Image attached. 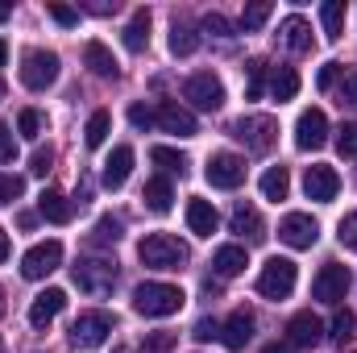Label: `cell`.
Segmentation results:
<instances>
[{"label": "cell", "mask_w": 357, "mask_h": 353, "mask_svg": "<svg viewBox=\"0 0 357 353\" xmlns=\"http://www.w3.org/2000/svg\"><path fill=\"white\" fill-rule=\"evenodd\" d=\"M137 258H142L146 270H183L187 258H191V250L178 241L175 233H150V237H142Z\"/></svg>", "instance_id": "1"}, {"label": "cell", "mask_w": 357, "mask_h": 353, "mask_svg": "<svg viewBox=\"0 0 357 353\" xmlns=\"http://www.w3.org/2000/svg\"><path fill=\"white\" fill-rule=\"evenodd\" d=\"M183 303H187V295H183V287H175V283H142V287L133 291V308H137L142 316H150V320L175 316Z\"/></svg>", "instance_id": "2"}, {"label": "cell", "mask_w": 357, "mask_h": 353, "mask_svg": "<svg viewBox=\"0 0 357 353\" xmlns=\"http://www.w3.org/2000/svg\"><path fill=\"white\" fill-rule=\"evenodd\" d=\"M71 278H75V287L91 295V299H104V295H112V287H116V262L112 258H79V262L71 266Z\"/></svg>", "instance_id": "3"}, {"label": "cell", "mask_w": 357, "mask_h": 353, "mask_svg": "<svg viewBox=\"0 0 357 353\" xmlns=\"http://www.w3.org/2000/svg\"><path fill=\"white\" fill-rule=\"evenodd\" d=\"M233 137H237L250 154H266L270 146H274V137H278V121L266 117V112L241 117V121H233Z\"/></svg>", "instance_id": "4"}, {"label": "cell", "mask_w": 357, "mask_h": 353, "mask_svg": "<svg viewBox=\"0 0 357 353\" xmlns=\"http://www.w3.org/2000/svg\"><path fill=\"white\" fill-rule=\"evenodd\" d=\"M59 80V54L54 50H25L21 54V84L29 91H46Z\"/></svg>", "instance_id": "5"}, {"label": "cell", "mask_w": 357, "mask_h": 353, "mask_svg": "<svg viewBox=\"0 0 357 353\" xmlns=\"http://www.w3.org/2000/svg\"><path fill=\"white\" fill-rule=\"evenodd\" d=\"M295 278H299V270L291 258H270L262 266V274H258V295H266V299H287L291 291H295Z\"/></svg>", "instance_id": "6"}, {"label": "cell", "mask_w": 357, "mask_h": 353, "mask_svg": "<svg viewBox=\"0 0 357 353\" xmlns=\"http://www.w3.org/2000/svg\"><path fill=\"white\" fill-rule=\"evenodd\" d=\"M183 100H191V108H199V112H216V108H225V84L212 71H195L183 84Z\"/></svg>", "instance_id": "7"}, {"label": "cell", "mask_w": 357, "mask_h": 353, "mask_svg": "<svg viewBox=\"0 0 357 353\" xmlns=\"http://www.w3.org/2000/svg\"><path fill=\"white\" fill-rule=\"evenodd\" d=\"M112 333V316L108 312H79L71 324V345L75 350H100Z\"/></svg>", "instance_id": "8"}, {"label": "cell", "mask_w": 357, "mask_h": 353, "mask_svg": "<svg viewBox=\"0 0 357 353\" xmlns=\"http://www.w3.org/2000/svg\"><path fill=\"white\" fill-rule=\"evenodd\" d=\"M349 283H354V278H349V270H345L341 262H324L320 266V274L312 278V295H316L320 303H333V308H337V303L345 299Z\"/></svg>", "instance_id": "9"}, {"label": "cell", "mask_w": 357, "mask_h": 353, "mask_svg": "<svg viewBox=\"0 0 357 353\" xmlns=\"http://www.w3.org/2000/svg\"><path fill=\"white\" fill-rule=\"evenodd\" d=\"M316 237H320V225H316L307 212H287V216L278 220V241L291 246V250H312Z\"/></svg>", "instance_id": "10"}, {"label": "cell", "mask_w": 357, "mask_h": 353, "mask_svg": "<svg viewBox=\"0 0 357 353\" xmlns=\"http://www.w3.org/2000/svg\"><path fill=\"white\" fill-rule=\"evenodd\" d=\"M59 266H63V241H38V246L25 250L21 274H25V278H46V274H54Z\"/></svg>", "instance_id": "11"}, {"label": "cell", "mask_w": 357, "mask_h": 353, "mask_svg": "<svg viewBox=\"0 0 357 353\" xmlns=\"http://www.w3.org/2000/svg\"><path fill=\"white\" fill-rule=\"evenodd\" d=\"M204 175H208L212 187L233 191V187H241V183H245V158H241V154H229V150H225V154H212Z\"/></svg>", "instance_id": "12"}, {"label": "cell", "mask_w": 357, "mask_h": 353, "mask_svg": "<svg viewBox=\"0 0 357 353\" xmlns=\"http://www.w3.org/2000/svg\"><path fill=\"white\" fill-rule=\"evenodd\" d=\"M154 125H162V129L175 133V137H195V133H199L195 112L183 108V104H175V100H158V108H154Z\"/></svg>", "instance_id": "13"}, {"label": "cell", "mask_w": 357, "mask_h": 353, "mask_svg": "<svg viewBox=\"0 0 357 353\" xmlns=\"http://www.w3.org/2000/svg\"><path fill=\"white\" fill-rule=\"evenodd\" d=\"M324 142H328V117H324V108L299 112V121H295V146L299 150H320Z\"/></svg>", "instance_id": "14"}, {"label": "cell", "mask_w": 357, "mask_h": 353, "mask_svg": "<svg viewBox=\"0 0 357 353\" xmlns=\"http://www.w3.org/2000/svg\"><path fill=\"white\" fill-rule=\"evenodd\" d=\"M320 341H324V324H320L316 312L291 316V324H287V345H291V350H316Z\"/></svg>", "instance_id": "15"}, {"label": "cell", "mask_w": 357, "mask_h": 353, "mask_svg": "<svg viewBox=\"0 0 357 353\" xmlns=\"http://www.w3.org/2000/svg\"><path fill=\"white\" fill-rule=\"evenodd\" d=\"M303 191H307V200H316V204H333L337 191H341V175H337L333 167H307Z\"/></svg>", "instance_id": "16"}, {"label": "cell", "mask_w": 357, "mask_h": 353, "mask_svg": "<svg viewBox=\"0 0 357 353\" xmlns=\"http://www.w3.org/2000/svg\"><path fill=\"white\" fill-rule=\"evenodd\" d=\"M220 341H225V350H245L250 341H254V312L250 308H237L225 324H220Z\"/></svg>", "instance_id": "17"}, {"label": "cell", "mask_w": 357, "mask_h": 353, "mask_svg": "<svg viewBox=\"0 0 357 353\" xmlns=\"http://www.w3.org/2000/svg\"><path fill=\"white\" fill-rule=\"evenodd\" d=\"M63 308H67V291H63V287H46V291L29 303V324H33V329H46Z\"/></svg>", "instance_id": "18"}, {"label": "cell", "mask_w": 357, "mask_h": 353, "mask_svg": "<svg viewBox=\"0 0 357 353\" xmlns=\"http://www.w3.org/2000/svg\"><path fill=\"white\" fill-rule=\"evenodd\" d=\"M129 175H133V146H116V150L108 154L104 171H100V183H104L108 191H116V187H125Z\"/></svg>", "instance_id": "19"}, {"label": "cell", "mask_w": 357, "mask_h": 353, "mask_svg": "<svg viewBox=\"0 0 357 353\" xmlns=\"http://www.w3.org/2000/svg\"><path fill=\"white\" fill-rule=\"evenodd\" d=\"M229 225H233V233H241V237H250V241H262V237H266V220H262V212H258L254 204H245V200H237Z\"/></svg>", "instance_id": "20"}, {"label": "cell", "mask_w": 357, "mask_h": 353, "mask_svg": "<svg viewBox=\"0 0 357 353\" xmlns=\"http://www.w3.org/2000/svg\"><path fill=\"white\" fill-rule=\"evenodd\" d=\"M216 225H220V216H216V208H212V200H187V229L195 233V237H212L216 233Z\"/></svg>", "instance_id": "21"}, {"label": "cell", "mask_w": 357, "mask_h": 353, "mask_svg": "<svg viewBox=\"0 0 357 353\" xmlns=\"http://www.w3.org/2000/svg\"><path fill=\"white\" fill-rule=\"evenodd\" d=\"M278 42H282L291 54H303V50H312V25H307L303 17H287V21L278 25Z\"/></svg>", "instance_id": "22"}, {"label": "cell", "mask_w": 357, "mask_h": 353, "mask_svg": "<svg viewBox=\"0 0 357 353\" xmlns=\"http://www.w3.org/2000/svg\"><path fill=\"white\" fill-rule=\"evenodd\" d=\"M38 212L50 220V225H67L71 216H75V208H71V200L59 191V187H46L42 195H38Z\"/></svg>", "instance_id": "23"}, {"label": "cell", "mask_w": 357, "mask_h": 353, "mask_svg": "<svg viewBox=\"0 0 357 353\" xmlns=\"http://www.w3.org/2000/svg\"><path fill=\"white\" fill-rule=\"evenodd\" d=\"M245 266H250V254H245V246H220V250L212 254V270H216L220 278H237Z\"/></svg>", "instance_id": "24"}, {"label": "cell", "mask_w": 357, "mask_h": 353, "mask_svg": "<svg viewBox=\"0 0 357 353\" xmlns=\"http://www.w3.org/2000/svg\"><path fill=\"white\" fill-rule=\"evenodd\" d=\"M84 63H88L91 75H100V80H116V59H112V50H108L104 42H88V46H84Z\"/></svg>", "instance_id": "25"}, {"label": "cell", "mask_w": 357, "mask_h": 353, "mask_svg": "<svg viewBox=\"0 0 357 353\" xmlns=\"http://www.w3.org/2000/svg\"><path fill=\"white\" fill-rule=\"evenodd\" d=\"M142 200H146L150 212H171V204H175V187H171V179H150L146 191H142Z\"/></svg>", "instance_id": "26"}, {"label": "cell", "mask_w": 357, "mask_h": 353, "mask_svg": "<svg viewBox=\"0 0 357 353\" xmlns=\"http://www.w3.org/2000/svg\"><path fill=\"white\" fill-rule=\"evenodd\" d=\"M320 25H324V38L337 42L345 33V0H324L320 4Z\"/></svg>", "instance_id": "27"}, {"label": "cell", "mask_w": 357, "mask_h": 353, "mask_svg": "<svg viewBox=\"0 0 357 353\" xmlns=\"http://www.w3.org/2000/svg\"><path fill=\"white\" fill-rule=\"evenodd\" d=\"M146 42H150V8H137V13H133V21L125 25V46H129L133 54H142V50H146Z\"/></svg>", "instance_id": "28"}, {"label": "cell", "mask_w": 357, "mask_h": 353, "mask_svg": "<svg viewBox=\"0 0 357 353\" xmlns=\"http://www.w3.org/2000/svg\"><path fill=\"white\" fill-rule=\"evenodd\" d=\"M270 96H274L278 104H287V100L299 96V75H295V67H274V75H270Z\"/></svg>", "instance_id": "29"}, {"label": "cell", "mask_w": 357, "mask_h": 353, "mask_svg": "<svg viewBox=\"0 0 357 353\" xmlns=\"http://www.w3.org/2000/svg\"><path fill=\"white\" fill-rule=\"evenodd\" d=\"M195 50H199V33H195V25L175 21V25H171V54H175V59H187V54H195Z\"/></svg>", "instance_id": "30"}, {"label": "cell", "mask_w": 357, "mask_h": 353, "mask_svg": "<svg viewBox=\"0 0 357 353\" xmlns=\"http://www.w3.org/2000/svg\"><path fill=\"white\" fill-rule=\"evenodd\" d=\"M108 129H112V117H108V108H96V112L88 117V129H84V142H88V150L104 146Z\"/></svg>", "instance_id": "31"}, {"label": "cell", "mask_w": 357, "mask_h": 353, "mask_svg": "<svg viewBox=\"0 0 357 353\" xmlns=\"http://www.w3.org/2000/svg\"><path fill=\"white\" fill-rule=\"evenodd\" d=\"M287 191H291L287 167H270L266 175H262V195H266V200H287Z\"/></svg>", "instance_id": "32"}, {"label": "cell", "mask_w": 357, "mask_h": 353, "mask_svg": "<svg viewBox=\"0 0 357 353\" xmlns=\"http://www.w3.org/2000/svg\"><path fill=\"white\" fill-rule=\"evenodd\" d=\"M150 158H154L167 175H187V154H178V150H171V146H154Z\"/></svg>", "instance_id": "33"}, {"label": "cell", "mask_w": 357, "mask_h": 353, "mask_svg": "<svg viewBox=\"0 0 357 353\" xmlns=\"http://www.w3.org/2000/svg\"><path fill=\"white\" fill-rule=\"evenodd\" d=\"M121 241V220L116 216H100L91 229V246H116Z\"/></svg>", "instance_id": "34"}, {"label": "cell", "mask_w": 357, "mask_h": 353, "mask_svg": "<svg viewBox=\"0 0 357 353\" xmlns=\"http://www.w3.org/2000/svg\"><path fill=\"white\" fill-rule=\"evenodd\" d=\"M270 13H274V4H266V0L250 4V8L241 13V29H245V33H258V29H262V25L270 21Z\"/></svg>", "instance_id": "35"}, {"label": "cell", "mask_w": 357, "mask_h": 353, "mask_svg": "<svg viewBox=\"0 0 357 353\" xmlns=\"http://www.w3.org/2000/svg\"><path fill=\"white\" fill-rule=\"evenodd\" d=\"M354 329H357L354 312H349V308H341V312H337V316H333V333H328V337H333V341H341V345H345V341H349V337H354Z\"/></svg>", "instance_id": "36"}, {"label": "cell", "mask_w": 357, "mask_h": 353, "mask_svg": "<svg viewBox=\"0 0 357 353\" xmlns=\"http://www.w3.org/2000/svg\"><path fill=\"white\" fill-rule=\"evenodd\" d=\"M337 154L341 158H357V121L337 129Z\"/></svg>", "instance_id": "37"}, {"label": "cell", "mask_w": 357, "mask_h": 353, "mask_svg": "<svg viewBox=\"0 0 357 353\" xmlns=\"http://www.w3.org/2000/svg\"><path fill=\"white\" fill-rule=\"evenodd\" d=\"M17 133H21V137H29V142H33V137H42V112H38V108H25V112L17 117Z\"/></svg>", "instance_id": "38"}, {"label": "cell", "mask_w": 357, "mask_h": 353, "mask_svg": "<svg viewBox=\"0 0 357 353\" xmlns=\"http://www.w3.org/2000/svg\"><path fill=\"white\" fill-rule=\"evenodd\" d=\"M245 71H250V88H245V100H258V96H262V88H266V63H262V59H254Z\"/></svg>", "instance_id": "39"}, {"label": "cell", "mask_w": 357, "mask_h": 353, "mask_svg": "<svg viewBox=\"0 0 357 353\" xmlns=\"http://www.w3.org/2000/svg\"><path fill=\"white\" fill-rule=\"evenodd\" d=\"M21 191H25V179L21 175H4V171H0V208L13 204V200H21Z\"/></svg>", "instance_id": "40"}, {"label": "cell", "mask_w": 357, "mask_h": 353, "mask_svg": "<svg viewBox=\"0 0 357 353\" xmlns=\"http://www.w3.org/2000/svg\"><path fill=\"white\" fill-rule=\"evenodd\" d=\"M175 350V333H150L142 341V353H171Z\"/></svg>", "instance_id": "41"}, {"label": "cell", "mask_w": 357, "mask_h": 353, "mask_svg": "<svg viewBox=\"0 0 357 353\" xmlns=\"http://www.w3.org/2000/svg\"><path fill=\"white\" fill-rule=\"evenodd\" d=\"M337 237H341V246H345V250H354V254H357V212H349V216L337 225Z\"/></svg>", "instance_id": "42"}, {"label": "cell", "mask_w": 357, "mask_h": 353, "mask_svg": "<svg viewBox=\"0 0 357 353\" xmlns=\"http://www.w3.org/2000/svg\"><path fill=\"white\" fill-rule=\"evenodd\" d=\"M341 104H357V67L341 71Z\"/></svg>", "instance_id": "43"}, {"label": "cell", "mask_w": 357, "mask_h": 353, "mask_svg": "<svg viewBox=\"0 0 357 353\" xmlns=\"http://www.w3.org/2000/svg\"><path fill=\"white\" fill-rule=\"evenodd\" d=\"M341 71H345L341 63H324V67H320V75H316V88L328 91L333 84H337V80H341Z\"/></svg>", "instance_id": "44"}, {"label": "cell", "mask_w": 357, "mask_h": 353, "mask_svg": "<svg viewBox=\"0 0 357 353\" xmlns=\"http://www.w3.org/2000/svg\"><path fill=\"white\" fill-rule=\"evenodd\" d=\"M204 29H208V33H216V38H233V25H229L220 13H208V17H204Z\"/></svg>", "instance_id": "45"}, {"label": "cell", "mask_w": 357, "mask_h": 353, "mask_svg": "<svg viewBox=\"0 0 357 353\" xmlns=\"http://www.w3.org/2000/svg\"><path fill=\"white\" fill-rule=\"evenodd\" d=\"M129 125H133V129H150V125H154V108L133 104V108H129Z\"/></svg>", "instance_id": "46"}, {"label": "cell", "mask_w": 357, "mask_h": 353, "mask_svg": "<svg viewBox=\"0 0 357 353\" xmlns=\"http://www.w3.org/2000/svg\"><path fill=\"white\" fill-rule=\"evenodd\" d=\"M50 163H54V150H50V146H46V150L38 146V150H33V158H29V171H33V175H46V171H50Z\"/></svg>", "instance_id": "47"}, {"label": "cell", "mask_w": 357, "mask_h": 353, "mask_svg": "<svg viewBox=\"0 0 357 353\" xmlns=\"http://www.w3.org/2000/svg\"><path fill=\"white\" fill-rule=\"evenodd\" d=\"M17 158V137L8 125H0V163H13Z\"/></svg>", "instance_id": "48"}, {"label": "cell", "mask_w": 357, "mask_h": 353, "mask_svg": "<svg viewBox=\"0 0 357 353\" xmlns=\"http://www.w3.org/2000/svg\"><path fill=\"white\" fill-rule=\"evenodd\" d=\"M191 337H195V341H212V337H220V324L204 316V320H195V329H191Z\"/></svg>", "instance_id": "49"}, {"label": "cell", "mask_w": 357, "mask_h": 353, "mask_svg": "<svg viewBox=\"0 0 357 353\" xmlns=\"http://www.w3.org/2000/svg\"><path fill=\"white\" fill-rule=\"evenodd\" d=\"M50 17H54L59 25H67V29H71V25L79 21V8H67V4H50Z\"/></svg>", "instance_id": "50"}, {"label": "cell", "mask_w": 357, "mask_h": 353, "mask_svg": "<svg viewBox=\"0 0 357 353\" xmlns=\"http://www.w3.org/2000/svg\"><path fill=\"white\" fill-rule=\"evenodd\" d=\"M8 250H13V246H8V233H4V229H0V262H4V258H8Z\"/></svg>", "instance_id": "51"}, {"label": "cell", "mask_w": 357, "mask_h": 353, "mask_svg": "<svg viewBox=\"0 0 357 353\" xmlns=\"http://www.w3.org/2000/svg\"><path fill=\"white\" fill-rule=\"evenodd\" d=\"M262 353H291V345H266Z\"/></svg>", "instance_id": "52"}, {"label": "cell", "mask_w": 357, "mask_h": 353, "mask_svg": "<svg viewBox=\"0 0 357 353\" xmlns=\"http://www.w3.org/2000/svg\"><path fill=\"white\" fill-rule=\"evenodd\" d=\"M8 13H13V4L4 0V4H0V21H8Z\"/></svg>", "instance_id": "53"}, {"label": "cell", "mask_w": 357, "mask_h": 353, "mask_svg": "<svg viewBox=\"0 0 357 353\" xmlns=\"http://www.w3.org/2000/svg\"><path fill=\"white\" fill-rule=\"evenodd\" d=\"M4 63H8V46L0 42V67H4Z\"/></svg>", "instance_id": "54"}, {"label": "cell", "mask_w": 357, "mask_h": 353, "mask_svg": "<svg viewBox=\"0 0 357 353\" xmlns=\"http://www.w3.org/2000/svg\"><path fill=\"white\" fill-rule=\"evenodd\" d=\"M0 316H4V287H0Z\"/></svg>", "instance_id": "55"}, {"label": "cell", "mask_w": 357, "mask_h": 353, "mask_svg": "<svg viewBox=\"0 0 357 353\" xmlns=\"http://www.w3.org/2000/svg\"><path fill=\"white\" fill-rule=\"evenodd\" d=\"M0 100H4V80H0Z\"/></svg>", "instance_id": "56"}, {"label": "cell", "mask_w": 357, "mask_h": 353, "mask_svg": "<svg viewBox=\"0 0 357 353\" xmlns=\"http://www.w3.org/2000/svg\"><path fill=\"white\" fill-rule=\"evenodd\" d=\"M0 353H4V341H0Z\"/></svg>", "instance_id": "57"}]
</instances>
